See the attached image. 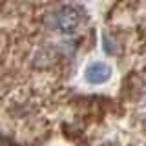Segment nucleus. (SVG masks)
<instances>
[{
  "mask_svg": "<svg viewBox=\"0 0 146 146\" xmlns=\"http://www.w3.org/2000/svg\"><path fill=\"white\" fill-rule=\"evenodd\" d=\"M82 15L79 6H60L51 13V26L62 35H73L82 24Z\"/></svg>",
  "mask_w": 146,
  "mask_h": 146,
  "instance_id": "obj_1",
  "label": "nucleus"
},
{
  "mask_svg": "<svg viewBox=\"0 0 146 146\" xmlns=\"http://www.w3.org/2000/svg\"><path fill=\"white\" fill-rule=\"evenodd\" d=\"M110 77H111V68L106 62H91L86 68V80L90 84H104Z\"/></svg>",
  "mask_w": 146,
  "mask_h": 146,
  "instance_id": "obj_2",
  "label": "nucleus"
}]
</instances>
